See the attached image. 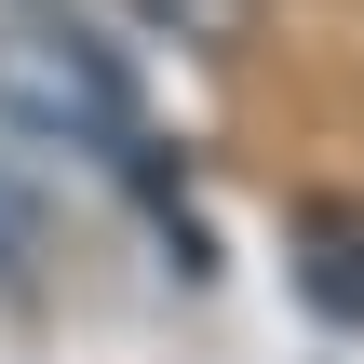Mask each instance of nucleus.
<instances>
[{
  "mask_svg": "<svg viewBox=\"0 0 364 364\" xmlns=\"http://www.w3.org/2000/svg\"><path fill=\"white\" fill-rule=\"evenodd\" d=\"M41 270V189L14 176V149H0V284H27Z\"/></svg>",
  "mask_w": 364,
  "mask_h": 364,
  "instance_id": "f03ea898",
  "label": "nucleus"
},
{
  "mask_svg": "<svg viewBox=\"0 0 364 364\" xmlns=\"http://www.w3.org/2000/svg\"><path fill=\"white\" fill-rule=\"evenodd\" d=\"M0 122L41 135V149H81V162H135L149 95H135V68H122L95 27H68V14H0Z\"/></svg>",
  "mask_w": 364,
  "mask_h": 364,
  "instance_id": "f257e3e1",
  "label": "nucleus"
},
{
  "mask_svg": "<svg viewBox=\"0 0 364 364\" xmlns=\"http://www.w3.org/2000/svg\"><path fill=\"white\" fill-rule=\"evenodd\" d=\"M176 41H243V0H149Z\"/></svg>",
  "mask_w": 364,
  "mask_h": 364,
  "instance_id": "7ed1b4c3",
  "label": "nucleus"
}]
</instances>
